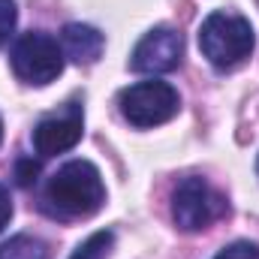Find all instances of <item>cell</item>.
Listing matches in <instances>:
<instances>
[{
    "label": "cell",
    "instance_id": "obj_1",
    "mask_svg": "<svg viewBox=\"0 0 259 259\" xmlns=\"http://www.w3.org/2000/svg\"><path fill=\"white\" fill-rule=\"evenodd\" d=\"M106 184L94 163L69 160L42 187V211L58 220H81L103 208Z\"/></svg>",
    "mask_w": 259,
    "mask_h": 259
},
{
    "label": "cell",
    "instance_id": "obj_2",
    "mask_svg": "<svg viewBox=\"0 0 259 259\" xmlns=\"http://www.w3.org/2000/svg\"><path fill=\"white\" fill-rule=\"evenodd\" d=\"M256 46L253 27L247 18L232 12H211L199 27V52L217 69H232L244 64Z\"/></svg>",
    "mask_w": 259,
    "mask_h": 259
},
{
    "label": "cell",
    "instance_id": "obj_3",
    "mask_svg": "<svg viewBox=\"0 0 259 259\" xmlns=\"http://www.w3.org/2000/svg\"><path fill=\"white\" fill-rule=\"evenodd\" d=\"M64 49L61 42L46 33V30H27L21 33L15 42H12V52H9V64L12 72L24 81V84H52L61 72H64Z\"/></svg>",
    "mask_w": 259,
    "mask_h": 259
},
{
    "label": "cell",
    "instance_id": "obj_4",
    "mask_svg": "<svg viewBox=\"0 0 259 259\" xmlns=\"http://www.w3.org/2000/svg\"><path fill=\"white\" fill-rule=\"evenodd\" d=\"M118 106H121V115L127 124L148 130L169 124L181 109V97L169 81L151 78V81H136V84L124 88L118 97Z\"/></svg>",
    "mask_w": 259,
    "mask_h": 259
},
{
    "label": "cell",
    "instance_id": "obj_5",
    "mask_svg": "<svg viewBox=\"0 0 259 259\" xmlns=\"http://www.w3.org/2000/svg\"><path fill=\"white\" fill-rule=\"evenodd\" d=\"M226 211H229L226 199L199 175L184 178L178 184V190L172 193V220L181 232L208 229L214 220L226 217Z\"/></svg>",
    "mask_w": 259,
    "mask_h": 259
},
{
    "label": "cell",
    "instance_id": "obj_6",
    "mask_svg": "<svg viewBox=\"0 0 259 259\" xmlns=\"http://www.w3.org/2000/svg\"><path fill=\"white\" fill-rule=\"evenodd\" d=\"M181 58H184L181 33L175 27H154L136 42V49L130 55V69L133 72H148V75L172 72L181 64Z\"/></svg>",
    "mask_w": 259,
    "mask_h": 259
},
{
    "label": "cell",
    "instance_id": "obj_7",
    "mask_svg": "<svg viewBox=\"0 0 259 259\" xmlns=\"http://www.w3.org/2000/svg\"><path fill=\"white\" fill-rule=\"evenodd\" d=\"M84 133V112L78 103H66L58 115L42 118L33 127V151L39 157H55L75 148Z\"/></svg>",
    "mask_w": 259,
    "mask_h": 259
},
{
    "label": "cell",
    "instance_id": "obj_8",
    "mask_svg": "<svg viewBox=\"0 0 259 259\" xmlns=\"http://www.w3.org/2000/svg\"><path fill=\"white\" fill-rule=\"evenodd\" d=\"M61 49L64 55L78 66H91L100 61L103 49H106V36L91 27V24H81V21H69L61 30Z\"/></svg>",
    "mask_w": 259,
    "mask_h": 259
},
{
    "label": "cell",
    "instance_id": "obj_9",
    "mask_svg": "<svg viewBox=\"0 0 259 259\" xmlns=\"http://www.w3.org/2000/svg\"><path fill=\"white\" fill-rule=\"evenodd\" d=\"M0 259H49L46 244L33 235H12L0 244Z\"/></svg>",
    "mask_w": 259,
    "mask_h": 259
},
{
    "label": "cell",
    "instance_id": "obj_10",
    "mask_svg": "<svg viewBox=\"0 0 259 259\" xmlns=\"http://www.w3.org/2000/svg\"><path fill=\"white\" fill-rule=\"evenodd\" d=\"M112 247H115V232L112 229H100L88 241H81L69 259H106L112 253Z\"/></svg>",
    "mask_w": 259,
    "mask_h": 259
},
{
    "label": "cell",
    "instance_id": "obj_11",
    "mask_svg": "<svg viewBox=\"0 0 259 259\" xmlns=\"http://www.w3.org/2000/svg\"><path fill=\"white\" fill-rule=\"evenodd\" d=\"M214 259H259V244L256 241H232L223 250H217Z\"/></svg>",
    "mask_w": 259,
    "mask_h": 259
},
{
    "label": "cell",
    "instance_id": "obj_12",
    "mask_svg": "<svg viewBox=\"0 0 259 259\" xmlns=\"http://www.w3.org/2000/svg\"><path fill=\"white\" fill-rule=\"evenodd\" d=\"M15 21H18L15 0H0V49H3V46H6V39L12 36Z\"/></svg>",
    "mask_w": 259,
    "mask_h": 259
},
{
    "label": "cell",
    "instance_id": "obj_13",
    "mask_svg": "<svg viewBox=\"0 0 259 259\" xmlns=\"http://www.w3.org/2000/svg\"><path fill=\"white\" fill-rule=\"evenodd\" d=\"M36 172H39V166L33 163V160H18V184L21 187H30V181H36Z\"/></svg>",
    "mask_w": 259,
    "mask_h": 259
},
{
    "label": "cell",
    "instance_id": "obj_14",
    "mask_svg": "<svg viewBox=\"0 0 259 259\" xmlns=\"http://www.w3.org/2000/svg\"><path fill=\"white\" fill-rule=\"evenodd\" d=\"M9 220H12V196H9V190L0 184V232L6 229Z\"/></svg>",
    "mask_w": 259,
    "mask_h": 259
},
{
    "label": "cell",
    "instance_id": "obj_15",
    "mask_svg": "<svg viewBox=\"0 0 259 259\" xmlns=\"http://www.w3.org/2000/svg\"><path fill=\"white\" fill-rule=\"evenodd\" d=\"M0 142H3V121H0Z\"/></svg>",
    "mask_w": 259,
    "mask_h": 259
},
{
    "label": "cell",
    "instance_id": "obj_16",
    "mask_svg": "<svg viewBox=\"0 0 259 259\" xmlns=\"http://www.w3.org/2000/svg\"><path fill=\"white\" fill-rule=\"evenodd\" d=\"M256 175H259V160H256Z\"/></svg>",
    "mask_w": 259,
    "mask_h": 259
}]
</instances>
